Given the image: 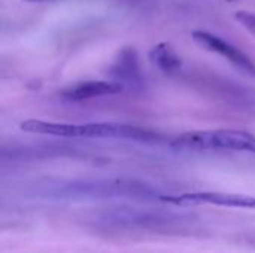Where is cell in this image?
Listing matches in <instances>:
<instances>
[{"instance_id": "obj_3", "label": "cell", "mask_w": 255, "mask_h": 253, "mask_svg": "<svg viewBox=\"0 0 255 253\" xmlns=\"http://www.w3.org/2000/svg\"><path fill=\"white\" fill-rule=\"evenodd\" d=\"M161 201L176 206H197V204H212L221 207H238V209H255V197L245 194H230V192H185L181 195H161Z\"/></svg>"}, {"instance_id": "obj_4", "label": "cell", "mask_w": 255, "mask_h": 253, "mask_svg": "<svg viewBox=\"0 0 255 253\" xmlns=\"http://www.w3.org/2000/svg\"><path fill=\"white\" fill-rule=\"evenodd\" d=\"M191 37L200 48L227 58L232 64H235L241 70L255 76V63L238 46L232 45L230 42L224 40L223 37L214 33L203 31V30H194L191 33Z\"/></svg>"}, {"instance_id": "obj_8", "label": "cell", "mask_w": 255, "mask_h": 253, "mask_svg": "<svg viewBox=\"0 0 255 253\" xmlns=\"http://www.w3.org/2000/svg\"><path fill=\"white\" fill-rule=\"evenodd\" d=\"M235 19L245 28L248 30L251 34L255 36V12L250 10H238L235 13Z\"/></svg>"}, {"instance_id": "obj_7", "label": "cell", "mask_w": 255, "mask_h": 253, "mask_svg": "<svg viewBox=\"0 0 255 253\" xmlns=\"http://www.w3.org/2000/svg\"><path fill=\"white\" fill-rule=\"evenodd\" d=\"M149 60L163 73L172 75L182 67V60L169 42H160L149 51Z\"/></svg>"}, {"instance_id": "obj_1", "label": "cell", "mask_w": 255, "mask_h": 253, "mask_svg": "<svg viewBox=\"0 0 255 253\" xmlns=\"http://www.w3.org/2000/svg\"><path fill=\"white\" fill-rule=\"evenodd\" d=\"M19 128L30 134L64 137V139H127L139 142H151L157 139L151 131L124 124H67L49 122L42 119H25Z\"/></svg>"}, {"instance_id": "obj_6", "label": "cell", "mask_w": 255, "mask_h": 253, "mask_svg": "<svg viewBox=\"0 0 255 253\" xmlns=\"http://www.w3.org/2000/svg\"><path fill=\"white\" fill-rule=\"evenodd\" d=\"M112 76L120 85H140L142 73L134 48H124L112 66Z\"/></svg>"}, {"instance_id": "obj_2", "label": "cell", "mask_w": 255, "mask_h": 253, "mask_svg": "<svg viewBox=\"0 0 255 253\" xmlns=\"http://www.w3.org/2000/svg\"><path fill=\"white\" fill-rule=\"evenodd\" d=\"M172 146L193 151H232L255 154V136L244 130H203L178 136Z\"/></svg>"}, {"instance_id": "obj_5", "label": "cell", "mask_w": 255, "mask_h": 253, "mask_svg": "<svg viewBox=\"0 0 255 253\" xmlns=\"http://www.w3.org/2000/svg\"><path fill=\"white\" fill-rule=\"evenodd\" d=\"M123 91V85L118 82L106 81H85L66 86L60 91V97L67 101H84L103 95H114Z\"/></svg>"}, {"instance_id": "obj_9", "label": "cell", "mask_w": 255, "mask_h": 253, "mask_svg": "<svg viewBox=\"0 0 255 253\" xmlns=\"http://www.w3.org/2000/svg\"><path fill=\"white\" fill-rule=\"evenodd\" d=\"M24 1H54V0H24Z\"/></svg>"}, {"instance_id": "obj_10", "label": "cell", "mask_w": 255, "mask_h": 253, "mask_svg": "<svg viewBox=\"0 0 255 253\" xmlns=\"http://www.w3.org/2000/svg\"><path fill=\"white\" fill-rule=\"evenodd\" d=\"M224 1H230L232 3V1H236V0H224Z\"/></svg>"}]
</instances>
